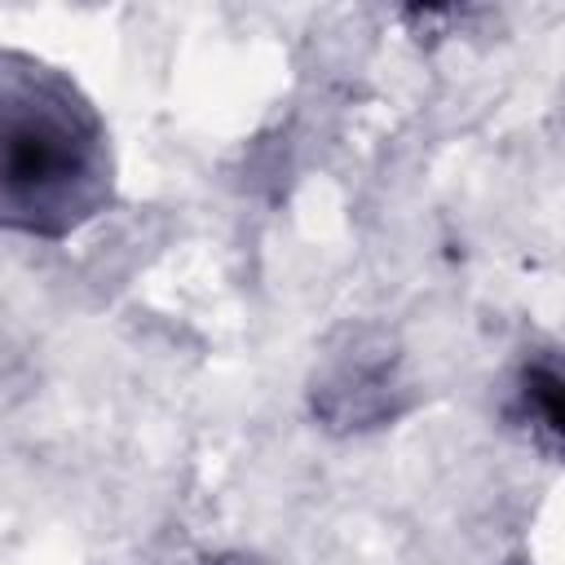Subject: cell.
Returning a JSON list of instances; mask_svg holds the SVG:
<instances>
[{"label":"cell","instance_id":"6da1fadb","mask_svg":"<svg viewBox=\"0 0 565 565\" xmlns=\"http://www.w3.org/2000/svg\"><path fill=\"white\" fill-rule=\"evenodd\" d=\"M93 168V132L66 115V102L22 106L9 93L4 106V207L31 230H53L49 212L75 207L79 181Z\"/></svg>","mask_w":565,"mask_h":565},{"label":"cell","instance_id":"7a4b0ae2","mask_svg":"<svg viewBox=\"0 0 565 565\" xmlns=\"http://www.w3.org/2000/svg\"><path fill=\"white\" fill-rule=\"evenodd\" d=\"M525 397L534 402V411L543 415V424H547L552 433H565V366L539 362V366L525 375Z\"/></svg>","mask_w":565,"mask_h":565}]
</instances>
